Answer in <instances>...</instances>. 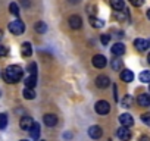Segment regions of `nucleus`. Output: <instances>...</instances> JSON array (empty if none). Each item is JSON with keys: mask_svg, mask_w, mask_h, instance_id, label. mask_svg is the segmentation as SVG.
<instances>
[{"mask_svg": "<svg viewBox=\"0 0 150 141\" xmlns=\"http://www.w3.org/2000/svg\"><path fill=\"white\" fill-rule=\"evenodd\" d=\"M102 134H103V131H102V128L99 125H93V126L88 128V135L93 140H99L102 137Z\"/></svg>", "mask_w": 150, "mask_h": 141, "instance_id": "nucleus-7", "label": "nucleus"}, {"mask_svg": "<svg viewBox=\"0 0 150 141\" xmlns=\"http://www.w3.org/2000/svg\"><path fill=\"white\" fill-rule=\"evenodd\" d=\"M140 141H150V137L149 135H141L140 137Z\"/></svg>", "mask_w": 150, "mask_h": 141, "instance_id": "nucleus-33", "label": "nucleus"}, {"mask_svg": "<svg viewBox=\"0 0 150 141\" xmlns=\"http://www.w3.org/2000/svg\"><path fill=\"white\" fill-rule=\"evenodd\" d=\"M147 60H149V63H150V53H149V56H147Z\"/></svg>", "mask_w": 150, "mask_h": 141, "instance_id": "nucleus-36", "label": "nucleus"}, {"mask_svg": "<svg viewBox=\"0 0 150 141\" xmlns=\"http://www.w3.org/2000/svg\"><path fill=\"white\" fill-rule=\"evenodd\" d=\"M24 99H27V100H33V99H35V91H34V88H25L24 90Z\"/></svg>", "mask_w": 150, "mask_h": 141, "instance_id": "nucleus-22", "label": "nucleus"}, {"mask_svg": "<svg viewBox=\"0 0 150 141\" xmlns=\"http://www.w3.org/2000/svg\"><path fill=\"white\" fill-rule=\"evenodd\" d=\"M96 85H97L99 88H106V87H109V85H110L109 77H106V75H99V77L96 78Z\"/></svg>", "mask_w": 150, "mask_h": 141, "instance_id": "nucleus-10", "label": "nucleus"}, {"mask_svg": "<svg viewBox=\"0 0 150 141\" xmlns=\"http://www.w3.org/2000/svg\"><path fill=\"white\" fill-rule=\"evenodd\" d=\"M94 109H96V112H97L99 115H108V113L110 112V104H109L106 100H99V102L96 103Z\"/></svg>", "mask_w": 150, "mask_h": 141, "instance_id": "nucleus-3", "label": "nucleus"}, {"mask_svg": "<svg viewBox=\"0 0 150 141\" xmlns=\"http://www.w3.org/2000/svg\"><path fill=\"white\" fill-rule=\"evenodd\" d=\"M90 24H91L93 28H102V27L105 25V21H102V19H99V18H96V16H91V18H90Z\"/></svg>", "mask_w": 150, "mask_h": 141, "instance_id": "nucleus-20", "label": "nucleus"}, {"mask_svg": "<svg viewBox=\"0 0 150 141\" xmlns=\"http://www.w3.org/2000/svg\"><path fill=\"white\" fill-rule=\"evenodd\" d=\"M134 47L138 51H146L149 49V41L144 38H137V40H134Z\"/></svg>", "mask_w": 150, "mask_h": 141, "instance_id": "nucleus-9", "label": "nucleus"}, {"mask_svg": "<svg viewBox=\"0 0 150 141\" xmlns=\"http://www.w3.org/2000/svg\"><path fill=\"white\" fill-rule=\"evenodd\" d=\"M30 132H31V137H33L34 140H37V138L40 137V125H38L37 122H34L33 126H31V129H30Z\"/></svg>", "mask_w": 150, "mask_h": 141, "instance_id": "nucleus-19", "label": "nucleus"}, {"mask_svg": "<svg viewBox=\"0 0 150 141\" xmlns=\"http://www.w3.org/2000/svg\"><path fill=\"white\" fill-rule=\"evenodd\" d=\"M2 37H3V31H2V30H0V38H2Z\"/></svg>", "mask_w": 150, "mask_h": 141, "instance_id": "nucleus-35", "label": "nucleus"}, {"mask_svg": "<svg viewBox=\"0 0 150 141\" xmlns=\"http://www.w3.org/2000/svg\"><path fill=\"white\" fill-rule=\"evenodd\" d=\"M110 51L113 56H122L125 53V46L122 43H115L112 47H110Z\"/></svg>", "mask_w": 150, "mask_h": 141, "instance_id": "nucleus-12", "label": "nucleus"}, {"mask_svg": "<svg viewBox=\"0 0 150 141\" xmlns=\"http://www.w3.org/2000/svg\"><path fill=\"white\" fill-rule=\"evenodd\" d=\"M140 81L141 82H150V70H143L140 74Z\"/></svg>", "mask_w": 150, "mask_h": 141, "instance_id": "nucleus-24", "label": "nucleus"}, {"mask_svg": "<svg viewBox=\"0 0 150 141\" xmlns=\"http://www.w3.org/2000/svg\"><path fill=\"white\" fill-rule=\"evenodd\" d=\"M68 24H69V27H71L72 30H80V28L83 27V19H81V16H78V15H72V16H69Z\"/></svg>", "mask_w": 150, "mask_h": 141, "instance_id": "nucleus-4", "label": "nucleus"}, {"mask_svg": "<svg viewBox=\"0 0 150 141\" xmlns=\"http://www.w3.org/2000/svg\"><path fill=\"white\" fill-rule=\"evenodd\" d=\"M119 122H121L122 126H127V128H129V126L134 125V119H132V116L128 115V113H122V115L119 116Z\"/></svg>", "mask_w": 150, "mask_h": 141, "instance_id": "nucleus-8", "label": "nucleus"}, {"mask_svg": "<svg viewBox=\"0 0 150 141\" xmlns=\"http://www.w3.org/2000/svg\"><path fill=\"white\" fill-rule=\"evenodd\" d=\"M8 28H9V31H11L13 35H21V34L25 31V24H24L21 19H15V21H12V22L8 25Z\"/></svg>", "mask_w": 150, "mask_h": 141, "instance_id": "nucleus-2", "label": "nucleus"}, {"mask_svg": "<svg viewBox=\"0 0 150 141\" xmlns=\"http://www.w3.org/2000/svg\"><path fill=\"white\" fill-rule=\"evenodd\" d=\"M33 123H34V121H33L30 116H24V118H21V121H19V126H21V129H24V131H30L31 126H33Z\"/></svg>", "mask_w": 150, "mask_h": 141, "instance_id": "nucleus-11", "label": "nucleus"}, {"mask_svg": "<svg viewBox=\"0 0 150 141\" xmlns=\"http://www.w3.org/2000/svg\"><path fill=\"white\" fill-rule=\"evenodd\" d=\"M116 137H118L121 141H129V140H131V131H129L127 126H121V128L116 131Z\"/></svg>", "mask_w": 150, "mask_h": 141, "instance_id": "nucleus-6", "label": "nucleus"}, {"mask_svg": "<svg viewBox=\"0 0 150 141\" xmlns=\"http://www.w3.org/2000/svg\"><path fill=\"white\" fill-rule=\"evenodd\" d=\"M147 18H149V19H150V9H149V11H147Z\"/></svg>", "mask_w": 150, "mask_h": 141, "instance_id": "nucleus-34", "label": "nucleus"}, {"mask_svg": "<svg viewBox=\"0 0 150 141\" xmlns=\"http://www.w3.org/2000/svg\"><path fill=\"white\" fill-rule=\"evenodd\" d=\"M9 54V49L6 46H0V57H5Z\"/></svg>", "mask_w": 150, "mask_h": 141, "instance_id": "nucleus-29", "label": "nucleus"}, {"mask_svg": "<svg viewBox=\"0 0 150 141\" xmlns=\"http://www.w3.org/2000/svg\"><path fill=\"white\" fill-rule=\"evenodd\" d=\"M132 104V97L131 96H125L124 99H122V106L124 107H129Z\"/></svg>", "mask_w": 150, "mask_h": 141, "instance_id": "nucleus-27", "label": "nucleus"}, {"mask_svg": "<svg viewBox=\"0 0 150 141\" xmlns=\"http://www.w3.org/2000/svg\"><path fill=\"white\" fill-rule=\"evenodd\" d=\"M21 141H28V140H21Z\"/></svg>", "mask_w": 150, "mask_h": 141, "instance_id": "nucleus-37", "label": "nucleus"}, {"mask_svg": "<svg viewBox=\"0 0 150 141\" xmlns=\"http://www.w3.org/2000/svg\"><path fill=\"white\" fill-rule=\"evenodd\" d=\"M24 82H25V85H27L28 88H34L35 84H37V77H35V75H30V77L25 78Z\"/></svg>", "mask_w": 150, "mask_h": 141, "instance_id": "nucleus-18", "label": "nucleus"}, {"mask_svg": "<svg viewBox=\"0 0 150 141\" xmlns=\"http://www.w3.org/2000/svg\"><path fill=\"white\" fill-rule=\"evenodd\" d=\"M149 47H150V41H149Z\"/></svg>", "mask_w": 150, "mask_h": 141, "instance_id": "nucleus-38", "label": "nucleus"}, {"mask_svg": "<svg viewBox=\"0 0 150 141\" xmlns=\"http://www.w3.org/2000/svg\"><path fill=\"white\" fill-rule=\"evenodd\" d=\"M9 11H11V13H12V15H15V16H18V15H19V8H18V5H16V3H11V5H9Z\"/></svg>", "mask_w": 150, "mask_h": 141, "instance_id": "nucleus-26", "label": "nucleus"}, {"mask_svg": "<svg viewBox=\"0 0 150 141\" xmlns=\"http://www.w3.org/2000/svg\"><path fill=\"white\" fill-rule=\"evenodd\" d=\"M91 63H93L94 68H97V69H103V68L106 66L108 60H106V57H105L103 54H96V56L91 59Z\"/></svg>", "mask_w": 150, "mask_h": 141, "instance_id": "nucleus-5", "label": "nucleus"}, {"mask_svg": "<svg viewBox=\"0 0 150 141\" xmlns=\"http://www.w3.org/2000/svg\"><path fill=\"white\" fill-rule=\"evenodd\" d=\"M110 6H112V9H115L118 12L125 8V3H124V0H110Z\"/></svg>", "mask_w": 150, "mask_h": 141, "instance_id": "nucleus-17", "label": "nucleus"}, {"mask_svg": "<svg viewBox=\"0 0 150 141\" xmlns=\"http://www.w3.org/2000/svg\"><path fill=\"white\" fill-rule=\"evenodd\" d=\"M100 41H102V44H108V43L110 41V35H109V34H103V35L100 37Z\"/></svg>", "mask_w": 150, "mask_h": 141, "instance_id": "nucleus-31", "label": "nucleus"}, {"mask_svg": "<svg viewBox=\"0 0 150 141\" xmlns=\"http://www.w3.org/2000/svg\"><path fill=\"white\" fill-rule=\"evenodd\" d=\"M141 121H143L146 125L150 126V113H144V115H141Z\"/></svg>", "mask_w": 150, "mask_h": 141, "instance_id": "nucleus-30", "label": "nucleus"}, {"mask_svg": "<svg viewBox=\"0 0 150 141\" xmlns=\"http://www.w3.org/2000/svg\"><path fill=\"white\" fill-rule=\"evenodd\" d=\"M137 102H138V104L141 106V107H149L150 106V94H140L138 96V99H137Z\"/></svg>", "mask_w": 150, "mask_h": 141, "instance_id": "nucleus-15", "label": "nucleus"}, {"mask_svg": "<svg viewBox=\"0 0 150 141\" xmlns=\"http://www.w3.org/2000/svg\"><path fill=\"white\" fill-rule=\"evenodd\" d=\"M21 54H22L24 57H30V56L33 54V47H31V44H30L28 41H25V43L21 46Z\"/></svg>", "mask_w": 150, "mask_h": 141, "instance_id": "nucleus-16", "label": "nucleus"}, {"mask_svg": "<svg viewBox=\"0 0 150 141\" xmlns=\"http://www.w3.org/2000/svg\"><path fill=\"white\" fill-rule=\"evenodd\" d=\"M8 126V116L6 113H0V129H5Z\"/></svg>", "mask_w": 150, "mask_h": 141, "instance_id": "nucleus-25", "label": "nucleus"}, {"mask_svg": "<svg viewBox=\"0 0 150 141\" xmlns=\"http://www.w3.org/2000/svg\"><path fill=\"white\" fill-rule=\"evenodd\" d=\"M121 80H122L124 82H132V81H134V74H132V70L124 69L122 72H121Z\"/></svg>", "mask_w": 150, "mask_h": 141, "instance_id": "nucleus-14", "label": "nucleus"}, {"mask_svg": "<svg viewBox=\"0 0 150 141\" xmlns=\"http://www.w3.org/2000/svg\"><path fill=\"white\" fill-rule=\"evenodd\" d=\"M43 122H44L47 126H54V125L57 123V116H56V115H52V113L44 115V116H43Z\"/></svg>", "mask_w": 150, "mask_h": 141, "instance_id": "nucleus-13", "label": "nucleus"}, {"mask_svg": "<svg viewBox=\"0 0 150 141\" xmlns=\"http://www.w3.org/2000/svg\"><path fill=\"white\" fill-rule=\"evenodd\" d=\"M129 3H131L132 6H135V8H140V6H143L144 0H129Z\"/></svg>", "mask_w": 150, "mask_h": 141, "instance_id": "nucleus-32", "label": "nucleus"}, {"mask_svg": "<svg viewBox=\"0 0 150 141\" xmlns=\"http://www.w3.org/2000/svg\"><path fill=\"white\" fill-rule=\"evenodd\" d=\"M46 30H47V25H46L43 21H40V22H37V24H35V31H37L38 34H44V32H46Z\"/></svg>", "mask_w": 150, "mask_h": 141, "instance_id": "nucleus-23", "label": "nucleus"}, {"mask_svg": "<svg viewBox=\"0 0 150 141\" xmlns=\"http://www.w3.org/2000/svg\"><path fill=\"white\" fill-rule=\"evenodd\" d=\"M110 66H112L113 70H121L122 69V59H118V56H116L115 59H112Z\"/></svg>", "mask_w": 150, "mask_h": 141, "instance_id": "nucleus-21", "label": "nucleus"}, {"mask_svg": "<svg viewBox=\"0 0 150 141\" xmlns=\"http://www.w3.org/2000/svg\"><path fill=\"white\" fill-rule=\"evenodd\" d=\"M28 72H30V75H35L37 74V65L34 63V62H31L30 65H28Z\"/></svg>", "mask_w": 150, "mask_h": 141, "instance_id": "nucleus-28", "label": "nucleus"}, {"mask_svg": "<svg viewBox=\"0 0 150 141\" xmlns=\"http://www.w3.org/2000/svg\"><path fill=\"white\" fill-rule=\"evenodd\" d=\"M22 75H24V70L19 65H11L6 68L5 74H3V78L6 82L9 84H15V82H19L22 80Z\"/></svg>", "mask_w": 150, "mask_h": 141, "instance_id": "nucleus-1", "label": "nucleus"}]
</instances>
